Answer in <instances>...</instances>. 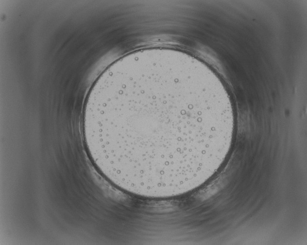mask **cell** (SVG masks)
Wrapping results in <instances>:
<instances>
[{
    "label": "cell",
    "instance_id": "obj_1",
    "mask_svg": "<svg viewBox=\"0 0 307 245\" xmlns=\"http://www.w3.org/2000/svg\"><path fill=\"white\" fill-rule=\"evenodd\" d=\"M236 118L219 78L188 53L165 48L127 54L99 76L83 117L88 155L127 192L180 196L221 167Z\"/></svg>",
    "mask_w": 307,
    "mask_h": 245
}]
</instances>
